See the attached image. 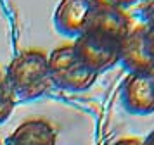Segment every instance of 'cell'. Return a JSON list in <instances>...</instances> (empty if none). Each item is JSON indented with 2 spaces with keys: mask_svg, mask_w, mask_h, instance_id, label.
<instances>
[{
  "mask_svg": "<svg viewBox=\"0 0 154 145\" xmlns=\"http://www.w3.org/2000/svg\"><path fill=\"white\" fill-rule=\"evenodd\" d=\"M132 28L133 21L125 9L100 0L88 28L75 38L73 45L80 59L99 74L119 62L123 41Z\"/></svg>",
  "mask_w": 154,
  "mask_h": 145,
  "instance_id": "obj_1",
  "label": "cell"
},
{
  "mask_svg": "<svg viewBox=\"0 0 154 145\" xmlns=\"http://www.w3.org/2000/svg\"><path fill=\"white\" fill-rule=\"evenodd\" d=\"M5 78L21 100H35L54 86L49 71V55L36 48L16 55L9 64Z\"/></svg>",
  "mask_w": 154,
  "mask_h": 145,
  "instance_id": "obj_2",
  "label": "cell"
},
{
  "mask_svg": "<svg viewBox=\"0 0 154 145\" xmlns=\"http://www.w3.org/2000/svg\"><path fill=\"white\" fill-rule=\"evenodd\" d=\"M49 71L52 85L66 92H83L90 88L99 76L80 59L73 43L61 45L50 52Z\"/></svg>",
  "mask_w": 154,
  "mask_h": 145,
  "instance_id": "obj_3",
  "label": "cell"
},
{
  "mask_svg": "<svg viewBox=\"0 0 154 145\" xmlns=\"http://www.w3.org/2000/svg\"><path fill=\"white\" fill-rule=\"evenodd\" d=\"M119 62L128 73L154 71V29L146 24H133L123 41Z\"/></svg>",
  "mask_w": 154,
  "mask_h": 145,
  "instance_id": "obj_4",
  "label": "cell"
},
{
  "mask_svg": "<svg viewBox=\"0 0 154 145\" xmlns=\"http://www.w3.org/2000/svg\"><path fill=\"white\" fill-rule=\"evenodd\" d=\"M121 105L133 116L154 112V71L128 73L119 92Z\"/></svg>",
  "mask_w": 154,
  "mask_h": 145,
  "instance_id": "obj_5",
  "label": "cell"
},
{
  "mask_svg": "<svg viewBox=\"0 0 154 145\" xmlns=\"http://www.w3.org/2000/svg\"><path fill=\"white\" fill-rule=\"evenodd\" d=\"M100 0H61L54 12V26L61 35L78 38L90 24Z\"/></svg>",
  "mask_w": 154,
  "mask_h": 145,
  "instance_id": "obj_6",
  "label": "cell"
},
{
  "mask_svg": "<svg viewBox=\"0 0 154 145\" xmlns=\"http://www.w3.org/2000/svg\"><path fill=\"white\" fill-rule=\"evenodd\" d=\"M57 131L47 119L35 117L21 123L5 140V145H56Z\"/></svg>",
  "mask_w": 154,
  "mask_h": 145,
  "instance_id": "obj_7",
  "label": "cell"
},
{
  "mask_svg": "<svg viewBox=\"0 0 154 145\" xmlns=\"http://www.w3.org/2000/svg\"><path fill=\"white\" fill-rule=\"evenodd\" d=\"M16 93L9 85L7 78H0V123H4L16 105Z\"/></svg>",
  "mask_w": 154,
  "mask_h": 145,
  "instance_id": "obj_8",
  "label": "cell"
},
{
  "mask_svg": "<svg viewBox=\"0 0 154 145\" xmlns=\"http://www.w3.org/2000/svg\"><path fill=\"white\" fill-rule=\"evenodd\" d=\"M142 24L154 29V0H149L142 9Z\"/></svg>",
  "mask_w": 154,
  "mask_h": 145,
  "instance_id": "obj_9",
  "label": "cell"
},
{
  "mask_svg": "<svg viewBox=\"0 0 154 145\" xmlns=\"http://www.w3.org/2000/svg\"><path fill=\"white\" fill-rule=\"evenodd\" d=\"M112 145H142V140L135 137H125V138H119L116 140Z\"/></svg>",
  "mask_w": 154,
  "mask_h": 145,
  "instance_id": "obj_10",
  "label": "cell"
},
{
  "mask_svg": "<svg viewBox=\"0 0 154 145\" xmlns=\"http://www.w3.org/2000/svg\"><path fill=\"white\" fill-rule=\"evenodd\" d=\"M107 2H109V4H112V5H118V7H121V9H125V7L135 4L137 0H107Z\"/></svg>",
  "mask_w": 154,
  "mask_h": 145,
  "instance_id": "obj_11",
  "label": "cell"
},
{
  "mask_svg": "<svg viewBox=\"0 0 154 145\" xmlns=\"http://www.w3.org/2000/svg\"><path fill=\"white\" fill-rule=\"evenodd\" d=\"M142 145H154V130L142 140Z\"/></svg>",
  "mask_w": 154,
  "mask_h": 145,
  "instance_id": "obj_12",
  "label": "cell"
}]
</instances>
